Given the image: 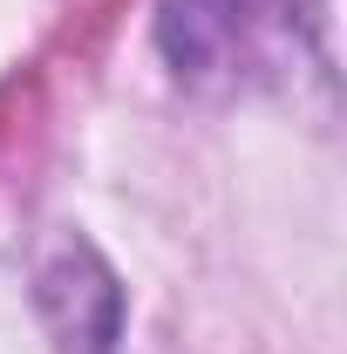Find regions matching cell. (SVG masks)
Wrapping results in <instances>:
<instances>
[{
    "label": "cell",
    "mask_w": 347,
    "mask_h": 354,
    "mask_svg": "<svg viewBox=\"0 0 347 354\" xmlns=\"http://www.w3.org/2000/svg\"><path fill=\"white\" fill-rule=\"evenodd\" d=\"M327 0H157V55L198 95H252L320 62Z\"/></svg>",
    "instance_id": "1"
},
{
    "label": "cell",
    "mask_w": 347,
    "mask_h": 354,
    "mask_svg": "<svg viewBox=\"0 0 347 354\" xmlns=\"http://www.w3.org/2000/svg\"><path fill=\"white\" fill-rule=\"evenodd\" d=\"M35 313H41L55 354H116V341H123V279L88 239H62L35 272Z\"/></svg>",
    "instance_id": "2"
}]
</instances>
